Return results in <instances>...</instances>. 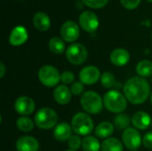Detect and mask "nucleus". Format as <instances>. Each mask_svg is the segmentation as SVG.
<instances>
[{
    "mask_svg": "<svg viewBox=\"0 0 152 151\" xmlns=\"http://www.w3.org/2000/svg\"><path fill=\"white\" fill-rule=\"evenodd\" d=\"M72 133V127L68 123H60L58 124L53 130V137L58 142L68 141Z\"/></svg>",
    "mask_w": 152,
    "mask_h": 151,
    "instance_id": "obj_18",
    "label": "nucleus"
},
{
    "mask_svg": "<svg viewBox=\"0 0 152 151\" xmlns=\"http://www.w3.org/2000/svg\"><path fill=\"white\" fill-rule=\"evenodd\" d=\"M124 95L132 104L144 103L150 96L151 87L146 79L142 77L129 78L123 86Z\"/></svg>",
    "mask_w": 152,
    "mask_h": 151,
    "instance_id": "obj_1",
    "label": "nucleus"
},
{
    "mask_svg": "<svg viewBox=\"0 0 152 151\" xmlns=\"http://www.w3.org/2000/svg\"><path fill=\"white\" fill-rule=\"evenodd\" d=\"M79 24L86 32L93 33L99 27V20L97 15L90 11L83 12L79 16Z\"/></svg>",
    "mask_w": 152,
    "mask_h": 151,
    "instance_id": "obj_9",
    "label": "nucleus"
},
{
    "mask_svg": "<svg viewBox=\"0 0 152 151\" xmlns=\"http://www.w3.org/2000/svg\"><path fill=\"white\" fill-rule=\"evenodd\" d=\"M38 79L40 83L46 87H53L61 81V74L58 69L51 65H45L38 71Z\"/></svg>",
    "mask_w": 152,
    "mask_h": 151,
    "instance_id": "obj_6",
    "label": "nucleus"
},
{
    "mask_svg": "<svg viewBox=\"0 0 152 151\" xmlns=\"http://www.w3.org/2000/svg\"><path fill=\"white\" fill-rule=\"evenodd\" d=\"M101 84L105 88H111L116 85V79L115 76L111 72H104L101 76Z\"/></svg>",
    "mask_w": 152,
    "mask_h": 151,
    "instance_id": "obj_27",
    "label": "nucleus"
},
{
    "mask_svg": "<svg viewBox=\"0 0 152 151\" xmlns=\"http://www.w3.org/2000/svg\"><path fill=\"white\" fill-rule=\"evenodd\" d=\"M141 1L142 0H120V3L125 8L128 10H133L139 6Z\"/></svg>",
    "mask_w": 152,
    "mask_h": 151,
    "instance_id": "obj_32",
    "label": "nucleus"
},
{
    "mask_svg": "<svg viewBox=\"0 0 152 151\" xmlns=\"http://www.w3.org/2000/svg\"><path fill=\"white\" fill-rule=\"evenodd\" d=\"M114 133V125L110 122L103 121L95 128V135L101 139H108Z\"/></svg>",
    "mask_w": 152,
    "mask_h": 151,
    "instance_id": "obj_20",
    "label": "nucleus"
},
{
    "mask_svg": "<svg viewBox=\"0 0 152 151\" xmlns=\"http://www.w3.org/2000/svg\"><path fill=\"white\" fill-rule=\"evenodd\" d=\"M84 84L81 83V82H75L72 84L71 85V88H70V91H71V93L76 95V96H78V95H81L82 93H84Z\"/></svg>",
    "mask_w": 152,
    "mask_h": 151,
    "instance_id": "obj_31",
    "label": "nucleus"
},
{
    "mask_svg": "<svg viewBox=\"0 0 152 151\" xmlns=\"http://www.w3.org/2000/svg\"><path fill=\"white\" fill-rule=\"evenodd\" d=\"M83 2L89 7L94 9H99L104 7L109 0H83Z\"/></svg>",
    "mask_w": 152,
    "mask_h": 151,
    "instance_id": "obj_29",
    "label": "nucleus"
},
{
    "mask_svg": "<svg viewBox=\"0 0 152 151\" xmlns=\"http://www.w3.org/2000/svg\"><path fill=\"white\" fill-rule=\"evenodd\" d=\"M72 130L77 135H88L94 130V121L92 117L84 112L75 114L71 120Z\"/></svg>",
    "mask_w": 152,
    "mask_h": 151,
    "instance_id": "obj_5",
    "label": "nucleus"
},
{
    "mask_svg": "<svg viewBox=\"0 0 152 151\" xmlns=\"http://www.w3.org/2000/svg\"><path fill=\"white\" fill-rule=\"evenodd\" d=\"M102 145L94 136H86L82 140V148L84 151H100Z\"/></svg>",
    "mask_w": 152,
    "mask_h": 151,
    "instance_id": "obj_22",
    "label": "nucleus"
},
{
    "mask_svg": "<svg viewBox=\"0 0 152 151\" xmlns=\"http://www.w3.org/2000/svg\"><path fill=\"white\" fill-rule=\"evenodd\" d=\"M75 80V75L70 71H64L61 74V82H62L65 85H70Z\"/></svg>",
    "mask_w": 152,
    "mask_h": 151,
    "instance_id": "obj_30",
    "label": "nucleus"
},
{
    "mask_svg": "<svg viewBox=\"0 0 152 151\" xmlns=\"http://www.w3.org/2000/svg\"><path fill=\"white\" fill-rule=\"evenodd\" d=\"M131 151H137V150H131Z\"/></svg>",
    "mask_w": 152,
    "mask_h": 151,
    "instance_id": "obj_38",
    "label": "nucleus"
},
{
    "mask_svg": "<svg viewBox=\"0 0 152 151\" xmlns=\"http://www.w3.org/2000/svg\"><path fill=\"white\" fill-rule=\"evenodd\" d=\"M142 144L146 149L152 150V132L147 133L142 138Z\"/></svg>",
    "mask_w": 152,
    "mask_h": 151,
    "instance_id": "obj_33",
    "label": "nucleus"
},
{
    "mask_svg": "<svg viewBox=\"0 0 152 151\" xmlns=\"http://www.w3.org/2000/svg\"><path fill=\"white\" fill-rule=\"evenodd\" d=\"M151 106H152V93H151Z\"/></svg>",
    "mask_w": 152,
    "mask_h": 151,
    "instance_id": "obj_35",
    "label": "nucleus"
},
{
    "mask_svg": "<svg viewBox=\"0 0 152 151\" xmlns=\"http://www.w3.org/2000/svg\"><path fill=\"white\" fill-rule=\"evenodd\" d=\"M133 125L139 130H146L151 124V118L150 115L144 111H137L132 117Z\"/></svg>",
    "mask_w": 152,
    "mask_h": 151,
    "instance_id": "obj_17",
    "label": "nucleus"
},
{
    "mask_svg": "<svg viewBox=\"0 0 152 151\" xmlns=\"http://www.w3.org/2000/svg\"><path fill=\"white\" fill-rule=\"evenodd\" d=\"M87 49L85 45L79 43L70 44L66 51V57L68 61L73 65H80L87 59Z\"/></svg>",
    "mask_w": 152,
    "mask_h": 151,
    "instance_id": "obj_7",
    "label": "nucleus"
},
{
    "mask_svg": "<svg viewBox=\"0 0 152 151\" xmlns=\"http://www.w3.org/2000/svg\"><path fill=\"white\" fill-rule=\"evenodd\" d=\"M151 38H152V33H151Z\"/></svg>",
    "mask_w": 152,
    "mask_h": 151,
    "instance_id": "obj_39",
    "label": "nucleus"
},
{
    "mask_svg": "<svg viewBox=\"0 0 152 151\" xmlns=\"http://www.w3.org/2000/svg\"><path fill=\"white\" fill-rule=\"evenodd\" d=\"M102 151H123V145L117 138H108L102 143L101 147Z\"/></svg>",
    "mask_w": 152,
    "mask_h": 151,
    "instance_id": "obj_21",
    "label": "nucleus"
},
{
    "mask_svg": "<svg viewBox=\"0 0 152 151\" xmlns=\"http://www.w3.org/2000/svg\"><path fill=\"white\" fill-rule=\"evenodd\" d=\"M66 151H75V150H66Z\"/></svg>",
    "mask_w": 152,
    "mask_h": 151,
    "instance_id": "obj_37",
    "label": "nucleus"
},
{
    "mask_svg": "<svg viewBox=\"0 0 152 151\" xmlns=\"http://www.w3.org/2000/svg\"><path fill=\"white\" fill-rule=\"evenodd\" d=\"M68 146L71 150H77L82 146V140L79 135H71L70 138L68 140Z\"/></svg>",
    "mask_w": 152,
    "mask_h": 151,
    "instance_id": "obj_28",
    "label": "nucleus"
},
{
    "mask_svg": "<svg viewBox=\"0 0 152 151\" xmlns=\"http://www.w3.org/2000/svg\"><path fill=\"white\" fill-rule=\"evenodd\" d=\"M104 107L112 113H122L127 106V100L124 94L117 90H110L104 94Z\"/></svg>",
    "mask_w": 152,
    "mask_h": 151,
    "instance_id": "obj_2",
    "label": "nucleus"
},
{
    "mask_svg": "<svg viewBox=\"0 0 152 151\" xmlns=\"http://www.w3.org/2000/svg\"><path fill=\"white\" fill-rule=\"evenodd\" d=\"M101 72L98 68L94 66H86L79 72L80 82L84 85H94L101 79Z\"/></svg>",
    "mask_w": 152,
    "mask_h": 151,
    "instance_id": "obj_11",
    "label": "nucleus"
},
{
    "mask_svg": "<svg viewBox=\"0 0 152 151\" xmlns=\"http://www.w3.org/2000/svg\"><path fill=\"white\" fill-rule=\"evenodd\" d=\"M80 103L84 110L89 114H98L103 109V100L94 91L84 93L80 99Z\"/></svg>",
    "mask_w": 152,
    "mask_h": 151,
    "instance_id": "obj_4",
    "label": "nucleus"
},
{
    "mask_svg": "<svg viewBox=\"0 0 152 151\" xmlns=\"http://www.w3.org/2000/svg\"><path fill=\"white\" fill-rule=\"evenodd\" d=\"M33 25L39 31H46L51 27V20L46 13L37 12L33 16Z\"/></svg>",
    "mask_w": 152,
    "mask_h": 151,
    "instance_id": "obj_19",
    "label": "nucleus"
},
{
    "mask_svg": "<svg viewBox=\"0 0 152 151\" xmlns=\"http://www.w3.org/2000/svg\"><path fill=\"white\" fill-rule=\"evenodd\" d=\"M17 151H38L39 142L31 136H21L16 142Z\"/></svg>",
    "mask_w": 152,
    "mask_h": 151,
    "instance_id": "obj_13",
    "label": "nucleus"
},
{
    "mask_svg": "<svg viewBox=\"0 0 152 151\" xmlns=\"http://www.w3.org/2000/svg\"><path fill=\"white\" fill-rule=\"evenodd\" d=\"M35 109H36V104L34 101L28 96H20L17 98L14 102L15 111L23 117H27L32 114Z\"/></svg>",
    "mask_w": 152,
    "mask_h": 151,
    "instance_id": "obj_10",
    "label": "nucleus"
},
{
    "mask_svg": "<svg viewBox=\"0 0 152 151\" xmlns=\"http://www.w3.org/2000/svg\"><path fill=\"white\" fill-rule=\"evenodd\" d=\"M130 117L126 114L120 113L114 117V126L118 130H126L130 125Z\"/></svg>",
    "mask_w": 152,
    "mask_h": 151,
    "instance_id": "obj_26",
    "label": "nucleus"
},
{
    "mask_svg": "<svg viewBox=\"0 0 152 151\" xmlns=\"http://www.w3.org/2000/svg\"><path fill=\"white\" fill-rule=\"evenodd\" d=\"M71 91L65 85H58L53 91V98L60 105H66L71 100Z\"/></svg>",
    "mask_w": 152,
    "mask_h": 151,
    "instance_id": "obj_16",
    "label": "nucleus"
},
{
    "mask_svg": "<svg viewBox=\"0 0 152 151\" xmlns=\"http://www.w3.org/2000/svg\"><path fill=\"white\" fill-rule=\"evenodd\" d=\"M35 125L42 130H49L54 128L58 124V115L51 108L45 107L37 110L34 117Z\"/></svg>",
    "mask_w": 152,
    "mask_h": 151,
    "instance_id": "obj_3",
    "label": "nucleus"
},
{
    "mask_svg": "<svg viewBox=\"0 0 152 151\" xmlns=\"http://www.w3.org/2000/svg\"><path fill=\"white\" fill-rule=\"evenodd\" d=\"M28 35L27 29L23 26L15 27L9 36V42L13 46H20L28 40Z\"/></svg>",
    "mask_w": 152,
    "mask_h": 151,
    "instance_id": "obj_14",
    "label": "nucleus"
},
{
    "mask_svg": "<svg viewBox=\"0 0 152 151\" xmlns=\"http://www.w3.org/2000/svg\"><path fill=\"white\" fill-rule=\"evenodd\" d=\"M16 125L18 129L24 133L31 132L34 129V122L28 117H20L16 121Z\"/></svg>",
    "mask_w": 152,
    "mask_h": 151,
    "instance_id": "obj_25",
    "label": "nucleus"
},
{
    "mask_svg": "<svg viewBox=\"0 0 152 151\" xmlns=\"http://www.w3.org/2000/svg\"><path fill=\"white\" fill-rule=\"evenodd\" d=\"M147 1H149V2H152V0H147Z\"/></svg>",
    "mask_w": 152,
    "mask_h": 151,
    "instance_id": "obj_36",
    "label": "nucleus"
},
{
    "mask_svg": "<svg viewBox=\"0 0 152 151\" xmlns=\"http://www.w3.org/2000/svg\"><path fill=\"white\" fill-rule=\"evenodd\" d=\"M80 31L78 25L73 20H68L64 22L61 28V35L63 40L66 42H74L79 36Z\"/></svg>",
    "mask_w": 152,
    "mask_h": 151,
    "instance_id": "obj_12",
    "label": "nucleus"
},
{
    "mask_svg": "<svg viewBox=\"0 0 152 151\" xmlns=\"http://www.w3.org/2000/svg\"><path fill=\"white\" fill-rule=\"evenodd\" d=\"M5 74V66L4 65L3 62L0 63V77L3 78Z\"/></svg>",
    "mask_w": 152,
    "mask_h": 151,
    "instance_id": "obj_34",
    "label": "nucleus"
},
{
    "mask_svg": "<svg viewBox=\"0 0 152 151\" xmlns=\"http://www.w3.org/2000/svg\"><path fill=\"white\" fill-rule=\"evenodd\" d=\"M122 141L125 146L130 150H136L142 144V137L140 133L132 127L124 130L122 134Z\"/></svg>",
    "mask_w": 152,
    "mask_h": 151,
    "instance_id": "obj_8",
    "label": "nucleus"
},
{
    "mask_svg": "<svg viewBox=\"0 0 152 151\" xmlns=\"http://www.w3.org/2000/svg\"><path fill=\"white\" fill-rule=\"evenodd\" d=\"M130 61V53L123 48H118L110 53V61L117 67L126 66Z\"/></svg>",
    "mask_w": 152,
    "mask_h": 151,
    "instance_id": "obj_15",
    "label": "nucleus"
},
{
    "mask_svg": "<svg viewBox=\"0 0 152 151\" xmlns=\"http://www.w3.org/2000/svg\"><path fill=\"white\" fill-rule=\"evenodd\" d=\"M48 46H49V50L54 54H61L65 51L64 41L61 38L57 37V36L52 37L50 39Z\"/></svg>",
    "mask_w": 152,
    "mask_h": 151,
    "instance_id": "obj_24",
    "label": "nucleus"
},
{
    "mask_svg": "<svg viewBox=\"0 0 152 151\" xmlns=\"http://www.w3.org/2000/svg\"><path fill=\"white\" fill-rule=\"evenodd\" d=\"M136 73L142 77H148L152 76V62L148 60L140 61L136 66Z\"/></svg>",
    "mask_w": 152,
    "mask_h": 151,
    "instance_id": "obj_23",
    "label": "nucleus"
}]
</instances>
